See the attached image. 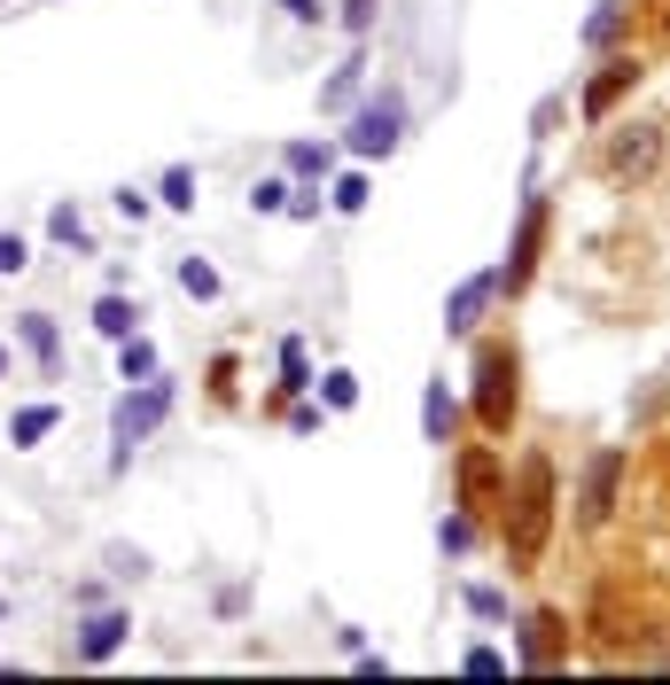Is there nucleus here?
Here are the masks:
<instances>
[{"mask_svg":"<svg viewBox=\"0 0 670 685\" xmlns=\"http://www.w3.org/2000/svg\"><path fill=\"white\" fill-rule=\"evenodd\" d=\"M632 86H639V63H632V55H624V63H608L593 86H584V117H593V125H608V110L632 94Z\"/></svg>","mask_w":670,"mask_h":685,"instance_id":"8","label":"nucleus"},{"mask_svg":"<svg viewBox=\"0 0 670 685\" xmlns=\"http://www.w3.org/2000/svg\"><path fill=\"white\" fill-rule=\"evenodd\" d=\"M0 374H9V351H0Z\"/></svg>","mask_w":670,"mask_h":685,"instance_id":"33","label":"nucleus"},{"mask_svg":"<svg viewBox=\"0 0 670 685\" xmlns=\"http://www.w3.org/2000/svg\"><path fill=\"white\" fill-rule=\"evenodd\" d=\"M180 289H188V296H219V273L203 266V257H188V266H180Z\"/></svg>","mask_w":670,"mask_h":685,"instance_id":"25","label":"nucleus"},{"mask_svg":"<svg viewBox=\"0 0 670 685\" xmlns=\"http://www.w3.org/2000/svg\"><path fill=\"white\" fill-rule=\"evenodd\" d=\"M327 164H335L327 141H297V148H289V171H297V180H327Z\"/></svg>","mask_w":670,"mask_h":685,"instance_id":"15","label":"nucleus"},{"mask_svg":"<svg viewBox=\"0 0 670 685\" xmlns=\"http://www.w3.org/2000/svg\"><path fill=\"white\" fill-rule=\"evenodd\" d=\"M164 413H172V390H164L156 374H148L141 390H125V397H118V413H110V437H118V460H133V445L148 437V428H156Z\"/></svg>","mask_w":670,"mask_h":685,"instance_id":"3","label":"nucleus"},{"mask_svg":"<svg viewBox=\"0 0 670 685\" xmlns=\"http://www.w3.org/2000/svg\"><path fill=\"white\" fill-rule=\"evenodd\" d=\"M125 631H133V624H125L118 608H102V616H94L87 631H78V662H110V654L125 647Z\"/></svg>","mask_w":670,"mask_h":685,"instance_id":"9","label":"nucleus"},{"mask_svg":"<svg viewBox=\"0 0 670 685\" xmlns=\"http://www.w3.org/2000/svg\"><path fill=\"white\" fill-rule=\"evenodd\" d=\"M468 538H476V530H468V523H460V514H453V523H445V530H437V546H445V553H468Z\"/></svg>","mask_w":670,"mask_h":685,"instance_id":"30","label":"nucleus"},{"mask_svg":"<svg viewBox=\"0 0 670 685\" xmlns=\"http://www.w3.org/2000/svg\"><path fill=\"white\" fill-rule=\"evenodd\" d=\"M491 289H499V273H476V281H460V289H453V304H445V327H453V335H468Z\"/></svg>","mask_w":670,"mask_h":685,"instance_id":"10","label":"nucleus"},{"mask_svg":"<svg viewBox=\"0 0 670 685\" xmlns=\"http://www.w3.org/2000/svg\"><path fill=\"white\" fill-rule=\"evenodd\" d=\"M249 203H258V211H289V188H281V180H258V188H249Z\"/></svg>","mask_w":670,"mask_h":685,"instance_id":"27","label":"nucleus"},{"mask_svg":"<svg viewBox=\"0 0 670 685\" xmlns=\"http://www.w3.org/2000/svg\"><path fill=\"white\" fill-rule=\"evenodd\" d=\"M47 428H55V405H24V413H16V428H9V437H16V445H40V437H47Z\"/></svg>","mask_w":670,"mask_h":685,"instance_id":"18","label":"nucleus"},{"mask_svg":"<svg viewBox=\"0 0 670 685\" xmlns=\"http://www.w3.org/2000/svg\"><path fill=\"white\" fill-rule=\"evenodd\" d=\"M148 374H156V351L141 335H118V382H148Z\"/></svg>","mask_w":670,"mask_h":685,"instance_id":"14","label":"nucleus"},{"mask_svg":"<svg viewBox=\"0 0 670 685\" xmlns=\"http://www.w3.org/2000/svg\"><path fill=\"white\" fill-rule=\"evenodd\" d=\"M491 475H499L491 452H468V460H460V506H483V498H491Z\"/></svg>","mask_w":670,"mask_h":685,"instance_id":"13","label":"nucleus"},{"mask_svg":"<svg viewBox=\"0 0 670 685\" xmlns=\"http://www.w3.org/2000/svg\"><path fill=\"white\" fill-rule=\"evenodd\" d=\"M47 234H55V242H70V249H87V218H78L70 203H55V218H47Z\"/></svg>","mask_w":670,"mask_h":685,"instance_id":"20","label":"nucleus"},{"mask_svg":"<svg viewBox=\"0 0 670 685\" xmlns=\"http://www.w3.org/2000/svg\"><path fill=\"white\" fill-rule=\"evenodd\" d=\"M546 530H554V468H546V460H523L515 514H507V553H515V561H538V553H546Z\"/></svg>","mask_w":670,"mask_h":685,"instance_id":"1","label":"nucleus"},{"mask_svg":"<svg viewBox=\"0 0 670 685\" xmlns=\"http://www.w3.org/2000/svg\"><path fill=\"white\" fill-rule=\"evenodd\" d=\"M422 437H429V445H445V437H453V397H445V382H429V390H422Z\"/></svg>","mask_w":670,"mask_h":685,"instance_id":"12","label":"nucleus"},{"mask_svg":"<svg viewBox=\"0 0 670 685\" xmlns=\"http://www.w3.org/2000/svg\"><path fill=\"white\" fill-rule=\"evenodd\" d=\"M608 180H647V171L662 164V125H624V133H608Z\"/></svg>","mask_w":670,"mask_h":685,"instance_id":"4","label":"nucleus"},{"mask_svg":"<svg viewBox=\"0 0 670 685\" xmlns=\"http://www.w3.org/2000/svg\"><path fill=\"white\" fill-rule=\"evenodd\" d=\"M327 405H335V413H351V405H359V382H351L344 367H335V374H327Z\"/></svg>","mask_w":670,"mask_h":685,"instance_id":"26","label":"nucleus"},{"mask_svg":"<svg viewBox=\"0 0 670 685\" xmlns=\"http://www.w3.org/2000/svg\"><path fill=\"white\" fill-rule=\"evenodd\" d=\"M398 141H405V102L398 94H382L351 117V156H390Z\"/></svg>","mask_w":670,"mask_h":685,"instance_id":"5","label":"nucleus"},{"mask_svg":"<svg viewBox=\"0 0 670 685\" xmlns=\"http://www.w3.org/2000/svg\"><path fill=\"white\" fill-rule=\"evenodd\" d=\"M460 670H468V677H499V670H507V654H491V647H476V654H468Z\"/></svg>","mask_w":670,"mask_h":685,"instance_id":"28","label":"nucleus"},{"mask_svg":"<svg viewBox=\"0 0 670 685\" xmlns=\"http://www.w3.org/2000/svg\"><path fill=\"white\" fill-rule=\"evenodd\" d=\"M616 483H624V452H593V468H584V498H577V514H584V523H608Z\"/></svg>","mask_w":670,"mask_h":685,"instance_id":"7","label":"nucleus"},{"mask_svg":"<svg viewBox=\"0 0 670 685\" xmlns=\"http://www.w3.org/2000/svg\"><path fill=\"white\" fill-rule=\"evenodd\" d=\"M359 70H367V55H351V63H344V70H335V78H327V86H320V110H344V102H351V94H359Z\"/></svg>","mask_w":670,"mask_h":685,"instance_id":"16","label":"nucleus"},{"mask_svg":"<svg viewBox=\"0 0 670 685\" xmlns=\"http://www.w3.org/2000/svg\"><path fill=\"white\" fill-rule=\"evenodd\" d=\"M164 203H172V211H188V203H196V171H188V164L164 171Z\"/></svg>","mask_w":670,"mask_h":685,"instance_id":"22","label":"nucleus"},{"mask_svg":"<svg viewBox=\"0 0 670 685\" xmlns=\"http://www.w3.org/2000/svg\"><path fill=\"white\" fill-rule=\"evenodd\" d=\"M281 9H289L297 24H320V0H281Z\"/></svg>","mask_w":670,"mask_h":685,"instance_id":"32","label":"nucleus"},{"mask_svg":"<svg viewBox=\"0 0 670 685\" xmlns=\"http://www.w3.org/2000/svg\"><path fill=\"white\" fill-rule=\"evenodd\" d=\"M24 351L32 359H55V319L47 312H24Z\"/></svg>","mask_w":670,"mask_h":685,"instance_id":"19","label":"nucleus"},{"mask_svg":"<svg viewBox=\"0 0 670 685\" xmlns=\"http://www.w3.org/2000/svg\"><path fill=\"white\" fill-rule=\"evenodd\" d=\"M554 654H561V624H554V616H531V624H523V662L546 670Z\"/></svg>","mask_w":670,"mask_h":685,"instance_id":"11","label":"nucleus"},{"mask_svg":"<svg viewBox=\"0 0 670 685\" xmlns=\"http://www.w3.org/2000/svg\"><path fill=\"white\" fill-rule=\"evenodd\" d=\"M0 273H24V234H0Z\"/></svg>","mask_w":670,"mask_h":685,"instance_id":"29","label":"nucleus"},{"mask_svg":"<svg viewBox=\"0 0 670 685\" xmlns=\"http://www.w3.org/2000/svg\"><path fill=\"white\" fill-rule=\"evenodd\" d=\"M616 24H624V9H616V0H601V9H593V16H584V40H593V47H601V40H616Z\"/></svg>","mask_w":670,"mask_h":685,"instance_id":"24","label":"nucleus"},{"mask_svg":"<svg viewBox=\"0 0 670 685\" xmlns=\"http://www.w3.org/2000/svg\"><path fill=\"white\" fill-rule=\"evenodd\" d=\"M344 24H351V32H367V24H375V0H344Z\"/></svg>","mask_w":670,"mask_h":685,"instance_id":"31","label":"nucleus"},{"mask_svg":"<svg viewBox=\"0 0 670 685\" xmlns=\"http://www.w3.org/2000/svg\"><path fill=\"white\" fill-rule=\"evenodd\" d=\"M476 420L491 437H507V420H515V351H499V343L476 351Z\"/></svg>","mask_w":670,"mask_h":685,"instance_id":"2","label":"nucleus"},{"mask_svg":"<svg viewBox=\"0 0 670 685\" xmlns=\"http://www.w3.org/2000/svg\"><path fill=\"white\" fill-rule=\"evenodd\" d=\"M335 211H367V171H344V180H335Z\"/></svg>","mask_w":670,"mask_h":685,"instance_id":"23","label":"nucleus"},{"mask_svg":"<svg viewBox=\"0 0 670 685\" xmlns=\"http://www.w3.org/2000/svg\"><path fill=\"white\" fill-rule=\"evenodd\" d=\"M312 382V359H304V343H281V390H304Z\"/></svg>","mask_w":670,"mask_h":685,"instance_id":"21","label":"nucleus"},{"mask_svg":"<svg viewBox=\"0 0 670 685\" xmlns=\"http://www.w3.org/2000/svg\"><path fill=\"white\" fill-rule=\"evenodd\" d=\"M538 234H546V203L531 195L523 203V226H515V249H507V266H499V289H523L531 266H538Z\"/></svg>","mask_w":670,"mask_h":685,"instance_id":"6","label":"nucleus"},{"mask_svg":"<svg viewBox=\"0 0 670 685\" xmlns=\"http://www.w3.org/2000/svg\"><path fill=\"white\" fill-rule=\"evenodd\" d=\"M133 319H141V312H133L125 296H102V304H94V327H102L110 343H118V335H133Z\"/></svg>","mask_w":670,"mask_h":685,"instance_id":"17","label":"nucleus"},{"mask_svg":"<svg viewBox=\"0 0 670 685\" xmlns=\"http://www.w3.org/2000/svg\"><path fill=\"white\" fill-rule=\"evenodd\" d=\"M0 9H9V0H0Z\"/></svg>","mask_w":670,"mask_h":685,"instance_id":"34","label":"nucleus"}]
</instances>
